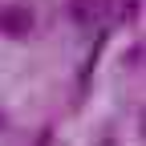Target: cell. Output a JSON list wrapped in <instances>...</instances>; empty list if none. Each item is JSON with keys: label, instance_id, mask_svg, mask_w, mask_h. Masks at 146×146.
Wrapping results in <instances>:
<instances>
[{"label": "cell", "instance_id": "obj_3", "mask_svg": "<svg viewBox=\"0 0 146 146\" xmlns=\"http://www.w3.org/2000/svg\"><path fill=\"white\" fill-rule=\"evenodd\" d=\"M142 12V0H122V21H134Z\"/></svg>", "mask_w": 146, "mask_h": 146}, {"label": "cell", "instance_id": "obj_1", "mask_svg": "<svg viewBox=\"0 0 146 146\" xmlns=\"http://www.w3.org/2000/svg\"><path fill=\"white\" fill-rule=\"evenodd\" d=\"M36 25V16L29 4H0V36H12V41H21V36H29Z\"/></svg>", "mask_w": 146, "mask_h": 146}, {"label": "cell", "instance_id": "obj_2", "mask_svg": "<svg viewBox=\"0 0 146 146\" xmlns=\"http://www.w3.org/2000/svg\"><path fill=\"white\" fill-rule=\"evenodd\" d=\"M69 21L73 25H98L102 21V0H69Z\"/></svg>", "mask_w": 146, "mask_h": 146}, {"label": "cell", "instance_id": "obj_4", "mask_svg": "<svg viewBox=\"0 0 146 146\" xmlns=\"http://www.w3.org/2000/svg\"><path fill=\"white\" fill-rule=\"evenodd\" d=\"M0 122H4V118H0Z\"/></svg>", "mask_w": 146, "mask_h": 146}]
</instances>
